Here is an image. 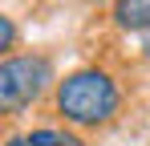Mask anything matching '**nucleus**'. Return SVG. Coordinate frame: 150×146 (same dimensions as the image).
<instances>
[{
	"label": "nucleus",
	"instance_id": "obj_5",
	"mask_svg": "<svg viewBox=\"0 0 150 146\" xmlns=\"http://www.w3.org/2000/svg\"><path fill=\"white\" fill-rule=\"evenodd\" d=\"M12 41H16V28H12V16H4V12H0V49H12Z\"/></svg>",
	"mask_w": 150,
	"mask_h": 146
},
{
	"label": "nucleus",
	"instance_id": "obj_2",
	"mask_svg": "<svg viewBox=\"0 0 150 146\" xmlns=\"http://www.w3.org/2000/svg\"><path fill=\"white\" fill-rule=\"evenodd\" d=\"M53 81V65L49 57H8L4 65H0V110L4 114H16V110H25L28 101H37V97L49 89Z\"/></svg>",
	"mask_w": 150,
	"mask_h": 146
},
{
	"label": "nucleus",
	"instance_id": "obj_1",
	"mask_svg": "<svg viewBox=\"0 0 150 146\" xmlns=\"http://www.w3.org/2000/svg\"><path fill=\"white\" fill-rule=\"evenodd\" d=\"M118 106H122L118 81L105 69H73L65 81H57V114L81 130L110 122Z\"/></svg>",
	"mask_w": 150,
	"mask_h": 146
},
{
	"label": "nucleus",
	"instance_id": "obj_6",
	"mask_svg": "<svg viewBox=\"0 0 150 146\" xmlns=\"http://www.w3.org/2000/svg\"><path fill=\"white\" fill-rule=\"evenodd\" d=\"M4 146H28V142H25V138H8Z\"/></svg>",
	"mask_w": 150,
	"mask_h": 146
},
{
	"label": "nucleus",
	"instance_id": "obj_4",
	"mask_svg": "<svg viewBox=\"0 0 150 146\" xmlns=\"http://www.w3.org/2000/svg\"><path fill=\"white\" fill-rule=\"evenodd\" d=\"M25 142L28 146H81L73 134H61V130H33Z\"/></svg>",
	"mask_w": 150,
	"mask_h": 146
},
{
	"label": "nucleus",
	"instance_id": "obj_7",
	"mask_svg": "<svg viewBox=\"0 0 150 146\" xmlns=\"http://www.w3.org/2000/svg\"><path fill=\"white\" fill-rule=\"evenodd\" d=\"M146 49H150V45H146Z\"/></svg>",
	"mask_w": 150,
	"mask_h": 146
},
{
	"label": "nucleus",
	"instance_id": "obj_3",
	"mask_svg": "<svg viewBox=\"0 0 150 146\" xmlns=\"http://www.w3.org/2000/svg\"><path fill=\"white\" fill-rule=\"evenodd\" d=\"M114 21L122 28H150V0H122V4H114Z\"/></svg>",
	"mask_w": 150,
	"mask_h": 146
}]
</instances>
